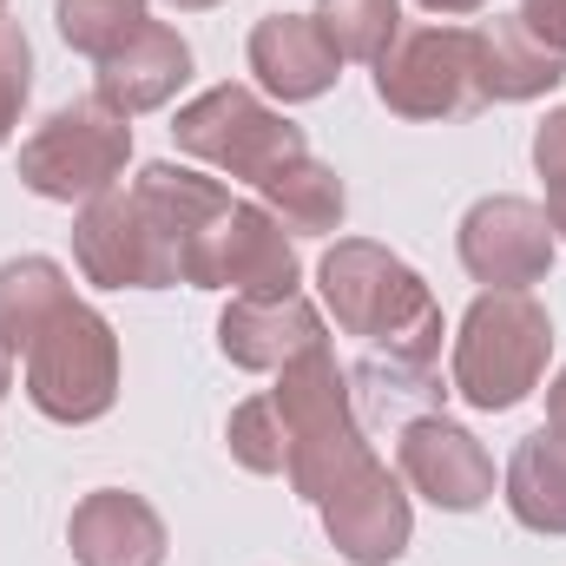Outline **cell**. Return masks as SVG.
Returning <instances> with one entry per match:
<instances>
[{"instance_id":"3957f363","label":"cell","mask_w":566,"mask_h":566,"mask_svg":"<svg viewBox=\"0 0 566 566\" xmlns=\"http://www.w3.org/2000/svg\"><path fill=\"white\" fill-rule=\"evenodd\" d=\"M554 356V316L534 290H481L454 329V396L481 416L521 409L547 382Z\"/></svg>"},{"instance_id":"f546056e","label":"cell","mask_w":566,"mask_h":566,"mask_svg":"<svg viewBox=\"0 0 566 566\" xmlns=\"http://www.w3.org/2000/svg\"><path fill=\"white\" fill-rule=\"evenodd\" d=\"M547 224L554 238H566V185H547Z\"/></svg>"},{"instance_id":"d4e9b609","label":"cell","mask_w":566,"mask_h":566,"mask_svg":"<svg viewBox=\"0 0 566 566\" xmlns=\"http://www.w3.org/2000/svg\"><path fill=\"white\" fill-rule=\"evenodd\" d=\"M224 441H231L238 468H251V474H283V468H290V428H283V409L271 402V396L238 402Z\"/></svg>"},{"instance_id":"8992f818","label":"cell","mask_w":566,"mask_h":566,"mask_svg":"<svg viewBox=\"0 0 566 566\" xmlns=\"http://www.w3.org/2000/svg\"><path fill=\"white\" fill-rule=\"evenodd\" d=\"M171 139H178V151H191L211 171L244 178V185H264L277 165L310 151L303 126H290L277 106H264L251 86H231V80L211 86V93H198L191 106H178Z\"/></svg>"},{"instance_id":"277c9868","label":"cell","mask_w":566,"mask_h":566,"mask_svg":"<svg viewBox=\"0 0 566 566\" xmlns=\"http://www.w3.org/2000/svg\"><path fill=\"white\" fill-rule=\"evenodd\" d=\"M27 402L46 422L86 428L119 402V329L93 303H66L27 343Z\"/></svg>"},{"instance_id":"603a6c76","label":"cell","mask_w":566,"mask_h":566,"mask_svg":"<svg viewBox=\"0 0 566 566\" xmlns=\"http://www.w3.org/2000/svg\"><path fill=\"white\" fill-rule=\"evenodd\" d=\"M316 27L336 40L343 60H382L402 33V0H316Z\"/></svg>"},{"instance_id":"5bb4252c","label":"cell","mask_w":566,"mask_h":566,"mask_svg":"<svg viewBox=\"0 0 566 566\" xmlns=\"http://www.w3.org/2000/svg\"><path fill=\"white\" fill-rule=\"evenodd\" d=\"M185 80H191V46H185V33L165 27V20H145L119 53L99 60L93 99H99L106 113H119V119H139V113L171 106Z\"/></svg>"},{"instance_id":"8fae6325","label":"cell","mask_w":566,"mask_h":566,"mask_svg":"<svg viewBox=\"0 0 566 566\" xmlns=\"http://www.w3.org/2000/svg\"><path fill=\"white\" fill-rule=\"evenodd\" d=\"M396 468H402V481H409L422 501H434L441 514H474V507L494 501V461H488V448H481L461 422H448V416H416V422H402Z\"/></svg>"},{"instance_id":"4316f807","label":"cell","mask_w":566,"mask_h":566,"mask_svg":"<svg viewBox=\"0 0 566 566\" xmlns=\"http://www.w3.org/2000/svg\"><path fill=\"white\" fill-rule=\"evenodd\" d=\"M514 20H521L547 53H560V60H566V0H521V7H514Z\"/></svg>"},{"instance_id":"1f68e13d","label":"cell","mask_w":566,"mask_h":566,"mask_svg":"<svg viewBox=\"0 0 566 566\" xmlns=\"http://www.w3.org/2000/svg\"><path fill=\"white\" fill-rule=\"evenodd\" d=\"M7 389H13V349L0 343V402H7Z\"/></svg>"},{"instance_id":"f1b7e54d","label":"cell","mask_w":566,"mask_h":566,"mask_svg":"<svg viewBox=\"0 0 566 566\" xmlns=\"http://www.w3.org/2000/svg\"><path fill=\"white\" fill-rule=\"evenodd\" d=\"M547 428H560L566 434V369L547 382Z\"/></svg>"},{"instance_id":"6da1fadb","label":"cell","mask_w":566,"mask_h":566,"mask_svg":"<svg viewBox=\"0 0 566 566\" xmlns=\"http://www.w3.org/2000/svg\"><path fill=\"white\" fill-rule=\"evenodd\" d=\"M316 283H323V303L329 316L363 336L369 349L382 356H409V363H441V303L422 283V271H409L396 251L369 244V238H336L316 264Z\"/></svg>"},{"instance_id":"7c38bea8","label":"cell","mask_w":566,"mask_h":566,"mask_svg":"<svg viewBox=\"0 0 566 566\" xmlns=\"http://www.w3.org/2000/svg\"><path fill=\"white\" fill-rule=\"evenodd\" d=\"M323 534L343 560L356 566H389L409 554L416 514L402 494V474H389V461H369L363 474H349L329 501H323Z\"/></svg>"},{"instance_id":"44dd1931","label":"cell","mask_w":566,"mask_h":566,"mask_svg":"<svg viewBox=\"0 0 566 566\" xmlns=\"http://www.w3.org/2000/svg\"><path fill=\"white\" fill-rule=\"evenodd\" d=\"M73 303V283L53 258H7L0 264V343L27 356V343Z\"/></svg>"},{"instance_id":"7402d4cb","label":"cell","mask_w":566,"mask_h":566,"mask_svg":"<svg viewBox=\"0 0 566 566\" xmlns=\"http://www.w3.org/2000/svg\"><path fill=\"white\" fill-rule=\"evenodd\" d=\"M349 382H363V396H369L382 416H396V422L441 416V396H448L441 363H409V356H382V349H369Z\"/></svg>"},{"instance_id":"52a82bcc","label":"cell","mask_w":566,"mask_h":566,"mask_svg":"<svg viewBox=\"0 0 566 566\" xmlns=\"http://www.w3.org/2000/svg\"><path fill=\"white\" fill-rule=\"evenodd\" d=\"M73 258L86 283L99 290H171L185 283L178 244L158 231V218L139 205V191H99L93 205H80L73 218Z\"/></svg>"},{"instance_id":"4fadbf2b","label":"cell","mask_w":566,"mask_h":566,"mask_svg":"<svg viewBox=\"0 0 566 566\" xmlns=\"http://www.w3.org/2000/svg\"><path fill=\"white\" fill-rule=\"evenodd\" d=\"M316 343H329V336H323V310L303 290H290V296H231V310L218 316L224 363L251 369V376H277L283 363H296Z\"/></svg>"},{"instance_id":"2e32d148","label":"cell","mask_w":566,"mask_h":566,"mask_svg":"<svg viewBox=\"0 0 566 566\" xmlns=\"http://www.w3.org/2000/svg\"><path fill=\"white\" fill-rule=\"evenodd\" d=\"M66 547L80 566H165V521L145 494L93 488L66 521Z\"/></svg>"},{"instance_id":"9c48e42d","label":"cell","mask_w":566,"mask_h":566,"mask_svg":"<svg viewBox=\"0 0 566 566\" xmlns=\"http://www.w3.org/2000/svg\"><path fill=\"white\" fill-rule=\"evenodd\" d=\"M376 99L396 119H454L474 106V33L468 27H409L376 60Z\"/></svg>"},{"instance_id":"484cf974","label":"cell","mask_w":566,"mask_h":566,"mask_svg":"<svg viewBox=\"0 0 566 566\" xmlns=\"http://www.w3.org/2000/svg\"><path fill=\"white\" fill-rule=\"evenodd\" d=\"M27 93H33V46H27L20 20L0 13V145L13 139V126L27 113Z\"/></svg>"},{"instance_id":"30bf717a","label":"cell","mask_w":566,"mask_h":566,"mask_svg":"<svg viewBox=\"0 0 566 566\" xmlns=\"http://www.w3.org/2000/svg\"><path fill=\"white\" fill-rule=\"evenodd\" d=\"M461 271L488 290H534L554 271V224L527 198H481L461 218Z\"/></svg>"},{"instance_id":"cb8c5ba5","label":"cell","mask_w":566,"mask_h":566,"mask_svg":"<svg viewBox=\"0 0 566 566\" xmlns=\"http://www.w3.org/2000/svg\"><path fill=\"white\" fill-rule=\"evenodd\" d=\"M53 20H60V40L86 60H106L119 53L145 20V0H53Z\"/></svg>"},{"instance_id":"ac0fdd59","label":"cell","mask_w":566,"mask_h":566,"mask_svg":"<svg viewBox=\"0 0 566 566\" xmlns=\"http://www.w3.org/2000/svg\"><path fill=\"white\" fill-rule=\"evenodd\" d=\"M133 191H139V205L158 218V231L178 244V264L191 258V244L238 205L218 178H205V171H191V165H171V158H151L139 178H133Z\"/></svg>"},{"instance_id":"ba28073f","label":"cell","mask_w":566,"mask_h":566,"mask_svg":"<svg viewBox=\"0 0 566 566\" xmlns=\"http://www.w3.org/2000/svg\"><path fill=\"white\" fill-rule=\"evenodd\" d=\"M303 277L296 244L283 231V218L271 205L238 198L185 258V283L191 290H231V296H290Z\"/></svg>"},{"instance_id":"4dcf8cb0","label":"cell","mask_w":566,"mask_h":566,"mask_svg":"<svg viewBox=\"0 0 566 566\" xmlns=\"http://www.w3.org/2000/svg\"><path fill=\"white\" fill-rule=\"evenodd\" d=\"M428 13H441V20H454V13H481L488 0H422Z\"/></svg>"},{"instance_id":"9a60e30c","label":"cell","mask_w":566,"mask_h":566,"mask_svg":"<svg viewBox=\"0 0 566 566\" xmlns=\"http://www.w3.org/2000/svg\"><path fill=\"white\" fill-rule=\"evenodd\" d=\"M251 73L283 106H303V99H323L343 80V53L316 27V13H264L251 27Z\"/></svg>"},{"instance_id":"d6986e66","label":"cell","mask_w":566,"mask_h":566,"mask_svg":"<svg viewBox=\"0 0 566 566\" xmlns=\"http://www.w3.org/2000/svg\"><path fill=\"white\" fill-rule=\"evenodd\" d=\"M507 514L527 534H566V434L534 428L507 461Z\"/></svg>"},{"instance_id":"d6a6232c","label":"cell","mask_w":566,"mask_h":566,"mask_svg":"<svg viewBox=\"0 0 566 566\" xmlns=\"http://www.w3.org/2000/svg\"><path fill=\"white\" fill-rule=\"evenodd\" d=\"M178 13H205V7H224V0H171Z\"/></svg>"},{"instance_id":"e0dca14e","label":"cell","mask_w":566,"mask_h":566,"mask_svg":"<svg viewBox=\"0 0 566 566\" xmlns=\"http://www.w3.org/2000/svg\"><path fill=\"white\" fill-rule=\"evenodd\" d=\"M474 33V106H527L566 80V60L547 53L514 13H494Z\"/></svg>"},{"instance_id":"83f0119b","label":"cell","mask_w":566,"mask_h":566,"mask_svg":"<svg viewBox=\"0 0 566 566\" xmlns=\"http://www.w3.org/2000/svg\"><path fill=\"white\" fill-rule=\"evenodd\" d=\"M534 171H541L547 185H566V106L547 113L541 133H534Z\"/></svg>"},{"instance_id":"836d02e7","label":"cell","mask_w":566,"mask_h":566,"mask_svg":"<svg viewBox=\"0 0 566 566\" xmlns=\"http://www.w3.org/2000/svg\"><path fill=\"white\" fill-rule=\"evenodd\" d=\"M0 7H7V0H0Z\"/></svg>"},{"instance_id":"ffe728a7","label":"cell","mask_w":566,"mask_h":566,"mask_svg":"<svg viewBox=\"0 0 566 566\" xmlns=\"http://www.w3.org/2000/svg\"><path fill=\"white\" fill-rule=\"evenodd\" d=\"M258 205H271V211H277L283 231H296V238H323V231H336V224H343L349 191H343V178H336L316 151H303V158L277 165V171L258 185Z\"/></svg>"},{"instance_id":"5b68a950","label":"cell","mask_w":566,"mask_h":566,"mask_svg":"<svg viewBox=\"0 0 566 566\" xmlns=\"http://www.w3.org/2000/svg\"><path fill=\"white\" fill-rule=\"evenodd\" d=\"M126 158H133V126L99 99H73L20 145V185L46 205H93L126 178Z\"/></svg>"},{"instance_id":"7a4b0ae2","label":"cell","mask_w":566,"mask_h":566,"mask_svg":"<svg viewBox=\"0 0 566 566\" xmlns=\"http://www.w3.org/2000/svg\"><path fill=\"white\" fill-rule=\"evenodd\" d=\"M271 402L283 409V428H290V488L303 501H329L349 474H363L376 461L369 434L356 422V389H349V369L329 356V343L303 349L296 363L277 369V389Z\"/></svg>"}]
</instances>
